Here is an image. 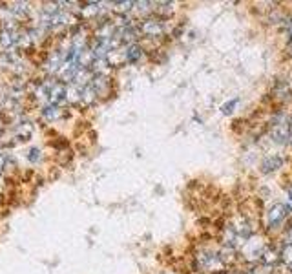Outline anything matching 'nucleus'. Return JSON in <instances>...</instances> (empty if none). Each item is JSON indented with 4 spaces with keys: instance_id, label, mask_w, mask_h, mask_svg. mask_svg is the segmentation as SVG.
I'll use <instances>...</instances> for the list:
<instances>
[{
    "instance_id": "obj_20",
    "label": "nucleus",
    "mask_w": 292,
    "mask_h": 274,
    "mask_svg": "<svg viewBox=\"0 0 292 274\" xmlns=\"http://www.w3.org/2000/svg\"><path fill=\"white\" fill-rule=\"evenodd\" d=\"M28 158L31 163H39V159H41V150H39V148H31Z\"/></svg>"
},
{
    "instance_id": "obj_6",
    "label": "nucleus",
    "mask_w": 292,
    "mask_h": 274,
    "mask_svg": "<svg viewBox=\"0 0 292 274\" xmlns=\"http://www.w3.org/2000/svg\"><path fill=\"white\" fill-rule=\"evenodd\" d=\"M90 81H91V71L90 69H77L75 77H73V86L77 88H81V86H90Z\"/></svg>"
},
{
    "instance_id": "obj_22",
    "label": "nucleus",
    "mask_w": 292,
    "mask_h": 274,
    "mask_svg": "<svg viewBox=\"0 0 292 274\" xmlns=\"http://www.w3.org/2000/svg\"><path fill=\"white\" fill-rule=\"evenodd\" d=\"M2 168H4V156L0 154V172H2Z\"/></svg>"
},
{
    "instance_id": "obj_16",
    "label": "nucleus",
    "mask_w": 292,
    "mask_h": 274,
    "mask_svg": "<svg viewBox=\"0 0 292 274\" xmlns=\"http://www.w3.org/2000/svg\"><path fill=\"white\" fill-rule=\"evenodd\" d=\"M133 6H135L133 2H115V4H113V9H115L117 13H128Z\"/></svg>"
},
{
    "instance_id": "obj_23",
    "label": "nucleus",
    "mask_w": 292,
    "mask_h": 274,
    "mask_svg": "<svg viewBox=\"0 0 292 274\" xmlns=\"http://www.w3.org/2000/svg\"><path fill=\"white\" fill-rule=\"evenodd\" d=\"M287 53H289V57H292V44L289 46V49H287Z\"/></svg>"
},
{
    "instance_id": "obj_8",
    "label": "nucleus",
    "mask_w": 292,
    "mask_h": 274,
    "mask_svg": "<svg viewBox=\"0 0 292 274\" xmlns=\"http://www.w3.org/2000/svg\"><path fill=\"white\" fill-rule=\"evenodd\" d=\"M15 134L21 141H28L29 137L33 136V124L29 123H21L15 126Z\"/></svg>"
},
{
    "instance_id": "obj_4",
    "label": "nucleus",
    "mask_w": 292,
    "mask_h": 274,
    "mask_svg": "<svg viewBox=\"0 0 292 274\" xmlns=\"http://www.w3.org/2000/svg\"><path fill=\"white\" fill-rule=\"evenodd\" d=\"M64 99H66V88H64L63 84H59V82H57L55 86L49 90V93H48L49 104H51V106H59Z\"/></svg>"
},
{
    "instance_id": "obj_3",
    "label": "nucleus",
    "mask_w": 292,
    "mask_h": 274,
    "mask_svg": "<svg viewBox=\"0 0 292 274\" xmlns=\"http://www.w3.org/2000/svg\"><path fill=\"white\" fill-rule=\"evenodd\" d=\"M141 31L148 37H161L165 33V27H163V22L159 21H145L141 26Z\"/></svg>"
},
{
    "instance_id": "obj_14",
    "label": "nucleus",
    "mask_w": 292,
    "mask_h": 274,
    "mask_svg": "<svg viewBox=\"0 0 292 274\" xmlns=\"http://www.w3.org/2000/svg\"><path fill=\"white\" fill-rule=\"evenodd\" d=\"M66 99H68V101H70V103H77V101H79V99H81V91H79V88H77V86H73V84H71L70 88H66Z\"/></svg>"
},
{
    "instance_id": "obj_5",
    "label": "nucleus",
    "mask_w": 292,
    "mask_h": 274,
    "mask_svg": "<svg viewBox=\"0 0 292 274\" xmlns=\"http://www.w3.org/2000/svg\"><path fill=\"white\" fill-rule=\"evenodd\" d=\"M281 164H283V159L279 158V156H269V158L261 163V170H263L265 174H271V172L278 170Z\"/></svg>"
},
{
    "instance_id": "obj_11",
    "label": "nucleus",
    "mask_w": 292,
    "mask_h": 274,
    "mask_svg": "<svg viewBox=\"0 0 292 274\" xmlns=\"http://www.w3.org/2000/svg\"><path fill=\"white\" fill-rule=\"evenodd\" d=\"M93 90H95L97 93H106V91H108V81H106V77H95Z\"/></svg>"
},
{
    "instance_id": "obj_25",
    "label": "nucleus",
    "mask_w": 292,
    "mask_h": 274,
    "mask_svg": "<svg viewBox=\"0 0 292 274\" xmlns=\"http://www.w3.org/2000/svg\"><path fill=\"white\" fill-rule=\"evenodd\" d=\"M289 126H291V130H292V115H291V119H289Z\"/></svg>"
},
{
    "instance_id": "obj_1",
    "label": "nucleus",
    "mask_w": 292,
    "mask_h": 274,
    "mask_svg": "<svg viewBox=\"0 0 292 274\" xmlns=\"http://www.w3.org/2000/svg\"><path fill=\"white\" fill-rule=\"evenodd\" d=\"M289 212H291V206L285 205V203H276V205H272L271 208H269V212H267L269 225L271 227L279 225V223L289 216Z\"/></svg>"
},
{
    "instance_id": "obj_9",
    "label": "nucleus",
    "mask_w": 292,
    "mask_h": 274,
    "mask_svg": "<svg viewBox=\"0 0 292 274\" xmlns=\"http://www.w3.org/2000/svg\"><path fill=\"white\" fill-rule=\"evenodd\" d=\"M141 55H143L141 46H137V44H130L128 49L125 51V61L126 62H137L141 59Z\"/></svg>"
},
{
    "instance_id": "obj_18",
    "label": "nucleus",
    "mask_w": 292,
    "mask_h": 274,
    "mask_svg": "<svg viewBox=\"0 0 292 274\" xmlns=\"http://www.w3.org/2000/svg\"><path fill=\"white\" fill-rule=\"evenodd\" d=\"M237 103H239V99L236 97V99H232L230 103L223 104V106H221V112L225 114V115H229V114H232V112H234V106H236Z\"/></svg>"
},
{
    "instance_id": "obj_2",
    "label": "nucleus",
    "mask_w": 292,
    "mask_h": 274,
    "mask_svg": "<svg viewBox=\"0 0 292 274\" xmlns=\"http://www.w3.org/2000/svg\"><path fill=\"white\" fill-rule=\"evenodd\" d=\"M271 136L276 143H287L292 136V130H291V126H289V121H281V123L272 124Z\"/></svg>"
},
{
    "instance_id": "obj_12",
    "label": "nucleus",
    "mask_w": 292,
    "mask_h": 274,
    "mask_svg": "<svg viewBox=\"0 0 292 274\" xmlns=\"http://www.w3.org/2000/svg\"><path fill=\"white\" fill-rule=\"evenodd\" d=\"M83 99H84V103H93L95 99H97V91L93 90V86H86V88L83 90Z\"/></svg>"
},
{
    "instance_id": "obj_15",
    "label": "nucleus",
    "mask_w": 292,
    "mask_h": 274,
    "mask_svg": "<svg viewBox=\"0 0 292 274\" xmlns=\"http://www.w3.org/2000/svg\"><path fill=\"white\" fill-rule=\"evenodd\" d=\"M279 256H281V254H278L276 251H265L263 252V263L272 265V263H276V261L279 260Z\"/></svg>"
},
{
    "instance_id": "obj_13",
    "label": "nucleus",
    "mask_w": 292,
    "mask_h": 274,
    "mask_svg": "<svg viewBox=\"0 0 292 274\" xmlns=\"http://www.w3.org/2000/svg\"><path fill=\"white\" fill-rule=\"evenodd\" d=\"M11 11H13L15 17H24V15L29 11V7H28V4H26V2H19V4H13Z\"/></svg>"
},
{
    "instance_id": "obj_10",
    "label": "nucleus",
    "mask_w": 292,
    "mask_h": 274,
    "mask_svg": "<svg viewBox=\"0 0 292 274\" xmlns=\"http://www.w3.org/2000/svg\"><path fill=\"white\" fill-rule=\"evenodd\" d=\"M42 115H44V119H48V121H55V119L61 117V110L57 108V106H51V104H49V106L44 108Z\"/></svg>"
},
{
    "instance_id": "obj_24",
    "label": "nucleus",
    "mask_w": 292,
    "mask_h": 274,
    "mask_svg": "<svg viewBox=\"0 0 292 274\" xmlns=\"http://www.w3.org/2000/svg\"><path fill=\"white\" fill-rule=\"evenodd\" d=\"M289 245H292V230H291V234H289Z\"/></svg>"
},
{
    "instance_id": "obj_17",
    "label": "nucleus",
    "mask_w": 292,
    "mask_h": 274,
    "mask_svg": "<svg viewBox=\"0 0 292 274\" xmlns=\"http://www.w3.org/2000/svg\"><path fill=\"white\" fill-rule=\"evenodd\" d=\"M281 260L285 261L287 265H292V245H287L281 251Z\"/></svg>"
},
{
    "instance_id": "obj_21",
    "label": "nucleus",
    "mask_w": 292,
    "mask_h": 274,
    "mask_svg": "<svg viewBox=\"0 0 292 274\" xmlns=\"http://www.w3.org/2000/svg\"><path fill=\"white\" fill-rule=\"evenodd\" d=\"M289 39L292 42V22H289Z\"/></svg>"
},
{
    "instance_id": "obj_19",
    "label": "nucleus",
    "mask_w": 292,
    "mask_h": 274,
    "mask_svg": "<svg viewBox=\"0 0 292 274\" xmlns=\"http://www.w3.org/2000/svg\"><path fill=\"white\" fill-rule=\"evenodd\" d=\"M99 4H86V7H83V13L86 17H90V15H95L99 11Z\"/></svg>"
},
{
    "instance_id": "obj_7",
    "label": "nucleus",
    "mask_w": 292,
    "mask_h": 274,
    "mask_svg": "<svg viewBox=\"0 0 292 274\" xmlns=\"http://www.w3.org/2000/svg\"><path fill=\"white\" fill-rule=\"evenodd\" d=\"M90 68L97 77H104L108 73V69H110V62H108V59H95L91 62Z\"/></svg>"
}]
</instances>
